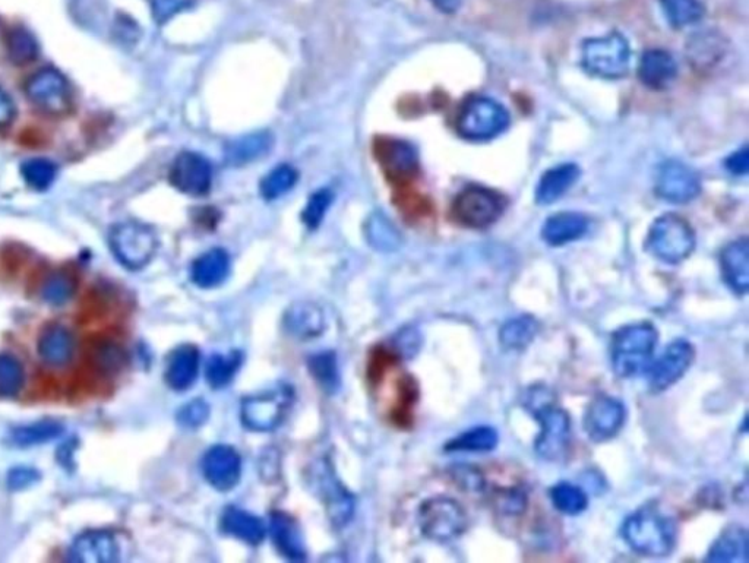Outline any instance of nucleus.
<instances>
[{"label": "nucleus", "mask_w": 749, "mask_h": 563, "mask_svg": "<svg viewBox=\"0 0 749 563\" xmlns=\"http://www.w3.org/2000/svg\"><path fill=\"white\" fill-rule=\"evenodd\" d=\"M622 536L628 546L640 555L662 558L675 547L676 527L668 515L647 506L625 521Z\"/></svg>", "instance_id": "nucleus-1"}, {"label": "nucleus", "mask_w": 749, "mask_h": 563, "mask_svg": "<svg viewBox=\"0 0 749 563\" xmlns=\"http://www.w3.org/2000/svg\"><path fill=\"white\" fill-rule=\"evenodd\" d=\"M656 328L649 322L630 325L613 335L612 368L621 378H631L649 370L657 346Z\"/></svg>", "instance_id": "nucleus-2"}, {"label": "nucleus", "mask_w": 749, "mask_h": 563, "mask_svg": "<svg viewBox=\"0 0 749 563\" xmlns=\"http://www.w3.org/2000/svg\"><path fill=\"white\" fill-rule=\"evenodd\" d=\"M631 49L622 34L611 33L584 41L581 65L587 74L603 79H619L630 71Z\"/></svg>", "instance_id": "nucleus-3"}, {"label": "nucleus", "mask_w": 749, "mask_h": 563, "mask_svg": "<svg viewBox=\"0 0 749 563\" xmlns=\"http://www.w3.org/2000/svg\"><path fill=\"white\" fill-rule=\"evenodd\" d=\"M510 125L507 109L489 97H472L461 106L457 132L467 141H489Z\"/></svg>", "instance_id": "nucleus-4"}, {"label": "nucleus", "mask_w": 749, "mask_h": 563, "mask_svg": "<svg viewBox=\"0 0 749 563\" xmlns=\"http://www.w3.org/2000/svg\"><path fill=\"white\" fill-rule=\"evenodd\" d=\"M695 248V234L687 220L676 214L657 218L647 237V249L660 261L678 264Z\"/></svg>", "instance_id": "nucleus-5"}, {"label": "nucleus", "mask_w": 749, "mask_h": 563, "mask_svg": "<svg viewBox=\"0 0 749 563\" xmlns=\"http://www.w3.org/2000/svg\"><path fill=\"white\" fill-rule=\"evenodd\" d=\"M109 245L123 267L138 271L147 267L156 255L158 239L151 227L128 221L113 227L109 234Z\"/></svg>", "instance_id": "nucleus-6"}, {"label": "nucleus", "mask_w": 749, "mask_h": 563, "mask_svg": "<svg viewBox=\"0 0 749 563\" xmlns=\"http://www.w3.org/2000/svg\"><path fill=\"white\" fill-rule=\"evenodd\" d=\"M505 210V199L483 186H469L457 195L453 215L457 223L470 229H486L498 221Z\"/></svg>", "instance_id": "nucleus-7"}, {"label": "nucleus", "mask_w": 749, "mask_h": 563, "mask_svg": "<svg viewBox=\"0 0 749 563\" xmlns=\"http://www.w3.org/2000/svg\"><path fill=\"white\" fill-rule=\"evenodd\" d=\"M540 422L536 451L543 460L559 461L567 455L571 442L570 416L552 403L530 407Z\"/></svg>", "instance_id": "nucleus-8"}, {"label": "nucleus", "mask_w": 749, "mask_h": 563, "mask_svg": "<svg viewBox=\"0 0 749 563\" xmlns=\"http://www.w3.org/2000/svg\"><path fill=\"white\" fill-rule=\"evenodd\" d=\"M419 524L428 539L450 542L466 531L467 515L454 499L434 498L420 508Z\"/></svg>", "instance_id": "nucleus-9"}, {"label": "nucleus", "mask_w": 749, "mask_h": 563, "mask_svg": "<svg viewBox=\"0 0 749 563\" xmlns=\"http://www.w3.org/2000/svg\"><path fill=\"white\" fill-rule=\"evenodd\" d=\"M292 403V391L278 387L254 397L245 398L240 407V419L246 428L254 432H268L276 429Z\"/></svg>", "instance_id": "nucleus-10"}, {"label": "nucleus", "mask_w": 749, "mask_h": 563, "mask_svg": "<svg viewBox=\"0 0 749 563\" xmlns=\"http://www.w3.org/2000/svg\"><path fill=\"white\" fill-rule=\"evenodd\" d=\"M28 100L41 112L62 116L71 110V85L65 75L53 68L40 69L25 84Z\"/></svg>", "instance_id": "nucleus-11"}, {"label": "nucleus", "mask_w": 749, "mask_h": 563, "mask_svg": "<svg viewBox=\"0 0 749 563\" xmlns=\"http://www.w3.org/2000/svg\"><path fill=\"white\" fill-rule=\"evenodd\" d=\"M309 483L315 495H318L322 504L325 505L331 521L338 527L347 524V521L352 518L355 502L349 492L338 482L327 461H319L311 467Z\"/></svg>", "instance_id": "nucleus-12"}, {"label": "nucleus", "mask_w": 749, "mask_h": 563, "mask_svg": "<svg viewBox=\"0 0 749 563\" xmlns=\"http://www.w3.org/2000/svg\"><path fill=\"white\" fill-rule=\"evenodd\" d=\"M169 179L182 194L205 196L213 185V167L201 154L183 151L173 161Z\"/></svg>", "instance_id": "nucleus-13"}, {"label": "nucleus", "mask_w": 749, "mask_h": 563, "mask_svg": "<svg viewBox=\"0 0 749 563\" xmlns=\"http://www.w3.org/2000/svg\"><path fill=\"white\" fill-rule=\"evenodd\" d=\"M656 191L665 201L687 204L700 195V177L687 164L669 160L660 166L657 173Z\"/></svg>", "instance_id": "nucleus-14"}, {"label": "nucleus", "mask_w": 749, "mask_h": 563, "mask_svg": "<svg viewBox=\"0 0 749 563\" xmlns=\"http://www.w3.org/2000/svg\"><path fill=\"white\" fill-rule=\"evenodd\" d=\"M692 360H694V347L685 340L673 341L665 353L649 368L651 391L662 392L671 388L690 369Z\"/></svg>", "instance_id": "nucleus-15"}, {"label": "nucleus", "mask_w": 749, "mask_h": 563, "mask_svg": "<svg viewBox=\"0 0 749 563\" xmlns=\"http://www.w3.org/2000/svg\"><path fill=\"white\" fill-rule=\"evenodd\" d=\"M624 404L612 397H599L587 408L584 429L594 442H605L622 429L625 422Z\"/></svg>", "instance_id": "nucleus-16"}, {"label": "nucleus", "mask_w": 749, "mask_h": 563, "mask_svg": "<svg viewBox=\"0 0 749 563\" xmlns=\"http://www.w3.org/2000/svg\"><path fill=\"white\" fill-rule=\"evenodd\" d=\"M205 479L217 490H230L239 483L242 461L235 449L217 445L205 454L202 461Z\"/></svg>", "instance_id": "nucleus-17"}, {"label": "nucleus", "mask_w": 749, "mask_h": 563, "mask_svg": "<svg viewBox=\"0 0 749 563\" xmlns=\"http://www.w3.org/2000/svg\"><path fill=\"white\" fill-rule=\"evenodd\" d=\"M69 558L74 562L112 563L120 559L115 534L107 530L85 531L72 544Z\"/></svg>", "instance_id": "nucleus-18"}, {"label": "nucleus", "mask_w": 749, "mask_h": 563, "mask_svg": "<svg viewBox=\"0 0 749 563\" xmlns=\"http://www.w3.org/2000/svg\"><path fill=\"white\" fill-rule=\"evenodd\" d=\"M720 267L726 284L736 294L749 289V243L747 237L729 243L720 255Z\"/></svg>", "instance_id": "nucleus-19"}, {"label": "nucleus", "mask_w": 749, "mask_h": 563, "mask_svg": "<svg viewBox=\"0 0 749 563\" xmlns=\"http://www.w3.org/2000/svg\"><path fill=\"white\" fill-rule=\"evenodd\" d=\"M678 74V65L671 53L665 50H647L638 66V77L651 90H663L672 84Z\"/></svg>", "instance_id": "nucleus-20"}, {"label": "nucleus", "mask_w": 749, "mask_h": 563, "mask_svg": "<svg viewBox=\"0 0 749 563\" xmlns=\"http://www.w3.org/2000/svg\"><path fill=\"white\" fill-rule=\"evenodd\" d=\"M230 274V256L224 249L216 248L202 253L191 268L192 281L201 289H214L227 280Z\"/></svg>", "instance_id": "nucleus-21"}, {"label": "nucleus", "mask_w": 749, "mask_h": 563, "mask_svg": "<svg viewBox=\"0 0 749 563\" xmlns=\"http://www.w3.org/2000/svg\"><path fill=\"white\" fill-rule=\"evenodd\" d=\"M287 331L300 340L318 337L325 330V315L314 302H297L284 316Z\"/></svg>", "instance_id": "nucleus-22"}, {"label": "nucleus", "mask_w": 749, "mask_h": 563, "mask_svg": "<svg viewBox=\"0 0 749 563\" xmlns=\"http://www.w3.org/2000/svg\"><path fill=\"white\" fill-rule=\"evenodd\" d=\"M726 55V40L714 31L697 33L688 40L687 59L698 71H709Z\"/></svg>", "instance_id": "nucleus-23"}, {"label": "nucleus", "mask_w": 749, "mask_h": 563, "mask_svg": "<svg viewBox=\"0 0 749 563\" xmlns=\"http://www.w3.org/2000/svg\"><path fill=\"white\" fill-rule=\"evenodd\" d=\"M580 177V169L575 164H561L548 170L537 183L536 201L549 205L558 201L575 185Z\"/></svg>", "instance_id": "nucleus-24"}, {"label": "nucleus", "mask_w": 749, "mask_h": 563, "mask_svg": "<svg viewBox=\"0 0 749 563\" xmlns=\"http://www.w3.org/2000/svg\"><path fill=\"white\" fill-rule=\"evenodd\" d=\"M589 230V220L583 214L561 213L548 218L542 237L548 245L562 246L581 239Z\"/></svg>", "instance_id": "nucleus-25"}, {"label": "nucleus", "mask_w": 749, "mask_h": 563, "mask_svg": "<svg viewBox=\"0 0 749 563\" xmlns=\"http://www.w3.org/2000/svg\"><path fill=\"white\" fill-rule=\"evenodd\" d=\"M378 156L385 172L390 173L395 179L412 176L417 169V154L412 145L404 141L381 142L378 145Z\"/></svg>", "instance_id": "nucleus-26"}, {"label": "nucleus", "mask_w": 749, "mask_h": 563, "mask_svg": "<svg viewBox=\"0 0 749 563\" xmlns=\"http://www.w3.org/2000/svg\"><path fill=\"white\" fill-rule=\"evenodd\" d=\"M199 369L197 347L182 346L173 351L166 370V381L175 391H185L194 384Z\"/></svg>", "instance_id": "nucleus-27"}, {"label": "nucleus", "mask_w": 749, "mask_h": 563, "mask_svg": "<svg viewBox=\"0 0 749 563\" xmlns=\"http://www.w3.org/2000/svg\"><path fill=\"white\" fill-rule=\"evenodd\" d=\"M748 561V534L745 528H726L711 546L707 562L745 563Z\"/></svg>", "instance_id": "nucleus-28"}, {"label": "nucleus", "mask_w": 749, "mask_h": 563, "mask_svg": "<svg viewBox=\"0 0 749 563\" xmlns=\"http://www.w3.org/2000/svg\"><path fill=\"white\" fill-rule=\"evenodd\" d=\"M74 338L62 325H50L39 340V354L50 366H63L74 354Z\"/></svg>", "instance_id": "nucleus-29"}, {"label": "nucleus", "mask_w": 749, "mask_h": 563, "mask_svg": "<svg viewBox=\"0 0 749 563\" xmlns=\"http://www.w3.org/2000/svg\"><path fill=\"white\" fill-rule=\"evenodd\" d=\"M271 536H273L274 544L281 555L286 558L292 559V561H303L306 556L305 544H303L302 536H300L299 527L289 515L277 514L271 518Z\"/></svg>", "instance_id": "nucleus-30"}, {"label": "nucleus", "mask_w": 749, "mask_h": 563, "mask_svg": "<svg viewBox=\"0 0 749 563\" xmlns=\"http://www.w3.org/2000/svg\"><path fill=\"white\" fill-rule=\"evenodd\" d=\"M273 144L268 132H257L237 138L224 148V160L230 166H243L265 156Z\"/></svg>", "instance_id": "nucleus-31"}, {"label": "nucleus", "mask_w": 749, "mask_h": 563, "mask_svg": "<svg viewBox=\"0 0 749 563\" xmlns=\"http://www.w3.org/2000/svg\"><path fill=\"white\" fill-rule=\"evenodd\" d=\"M223 528L236 539L249 544L261 543L265 537L262 521L242 509H227L223 517Z\"/></svg>", "instance_id": "nucleus-32"}, {"label": "nucleus", "mask_w": 749, "mask_h": 563, "mask_svg": "<svg viewBox=\"0 0 749 563\" xmlns=\"http://www.w3.org/2000/svg\"><path fill=\"white\" fill-rule=\"evenodd\" d=\"M539 331V324L532 316H520V318L511 319L502 327L501 338L502 346L508 350H524L536 337Z\"/></svg>", "instance_id": "nucleus-33"}, {"label": "nucleus", "mask_w": 749, "mask_h": 563, "mask_svg": "<svg viewBox=\"0 0 749 563\" xmlns=\"http://www.w3.org/2000/svg\"><path fill=\"white\" fill-rule=\"evenodd\" d=\"M297 179H299V175H297L295 167L289 166V164H281L262 179L259 191H261L262 198L267 199V201H274V199L281 198L287 192L292 191Z\"/></svg>", "instance_id": "nucleus-34"}, {"label": "nucleus", "mask_w": 749, "mask_h": 563, "mask_svg": "<svg viewBox=\"0 0 749 563\" xmlns=\"http://www.w3.org/2000/svg\"><path fill=\"white\" fill-rule=\"evenodd\" d=\"M666 20L675 28L695 24L704 17V6L700 0H660Z\"/></svg>", "instance_id": "nucleus-35"}, {"label": "nucleus", "mask_w": 749, "mask_h": 563, "mask_svg": "<svg viewBox=\"0 0 749 563\" xmlns=\"http://www.w3.org/2000/svg\"><path fill=\"white\" fill-rule=\"evenodd\" d=\"M9 59L15 65H28L39 56V44L36 37L25 28H14L6 39Z\"/></svg>", "instance_id": "nucleus-36"}, {"label": "nucleus", "mask_w": 749, "mask_h": 563, "mask_svg": "<svg viewBox=\"0 0 749 563\" xmlns=\"http://www.w3.org/2000/svg\"><path fill=\"white\" fill-rule=\"evenodd\" d=\"M58 169L46 158H30L21 166V176L24 182L34 191H47L55 182Z\"/></svg>", "instance_id": "nucleus-37"}, {"label": "nucleus", "mask_w": 749, "mask_h": 563, "mask_svg": "<svg viewBox=\"0 0 749 563\" xmlns=\"http://www.w3.org/2000/svg\"><path fill=\"white\" fill-rule=\"evenodd\" d=\"M242 357L237 351L223 356V354H214L207 363V379L211 387L223 388L232 381L233 376L239 369Z\"/></svg>", "instance_id": "nucleus-38"}, {"label": "nucleus", "mask_w": 749, "mask_h": 563, "mask_svg": "<svg viewBox=\"0 0 749 563\" xmlns=\"http://www.w3.org/2000/svg\"><path fill=\"white\" fill-rule=\"evenodd\" d=\"M62 425L56 422H39L30 426H22L14 430L12 439L15 444L21 447H31V445L44 444V442L53 441L62 435Z\"/></svg>", "instance_id": "nucleus-39"}, {"label": "nucleus", "mask_w": 749, "mask_h": 563, "mask_svg": "<svg viewBox=\"0 0 749 563\" xmlns=\"http://www.w3.org/2000/svg\"><path fill=\"white\" fill-rule=\"evenodd\" d=\"M498 444V433L492 428H476L455 438L448 449L451 451H492Z\"/></svg>", "instance_id": "nucleus-40"}, {"label": "nucleus", "mask_w": 749, "mask_h": 563, "mask_svg": "<svg viewBox=\"0 0 749 563\" xmlns=\"http://www.w3.org/2000/svg\"><path fill=\"white\" fill-rule=\"evenodd\" d=\"M553 505L568 515H577L587 508V496L583 489L570 483H559L551 492Z\"/></svg>", "instance_id": "nucleus-41"}, {"label": "nucleus", "mask_w": 749, "mask_h": 563, "mask_svg": "<svg viewBox=\"0 0 749 563\" xmlns=\"http://www.w3.org/2000/svg\"><path fill=\"white\" fill-rule=\"evenodd\" d=\"M75 281L66 272H55L47 278L41 289L44 302L52 306H62L74 296Z\"/></svg>", "instance_id": "nucleus-42"}, {"label": "nucleus", "mask_w": 749, "mask_h": 563, "mask_svg": "<svg viewBox=\"0 0 749 563\" xmlns=\"http://www.w3.org/2000/svg\"><path fill=\"white\" fill-rule=\"evenodd\" d=\"M24 384L21 363L9 354H0V397H14Z\"/></svg>", "instance_id": "nucleus-43"}, {"label": "nucleus", "mask_w": 749, "mask_h": 563, "mask_svg": "<svg viewBox=\"0 0 749 563\" xmlns=\"http://www.w3.org/2000/svg\"><path fill=\"white\" fill-rule=\"evenodd\" d=\"M368 239L379 251H393L400 245V234L382 215H374L369 220Z\"/></svg>", "instance_id": "nucleus-44"}, {"label": "nucleus", "mask_w": 749, "mask_h": 563, "mask_svg": "<svg viewBox=\"0 0 749 563\" xmlns=\"http://www.w3.org/2000/svg\"><path fill=\"white\" fill-rule=\"evenodd\" d=\"M331 202H333V194L328 189L316 191L309 198L308 204H306L305 210L302 213L303 223L306 224L308 229L319 227V224L324 220L325 214H327L328 208H330Z\"/></svg>", "instance_id": "nucleus-45"}, {"label": "nucleus", "mask_w": 749, "mask_h": 563, "mask_svg": "<svg viewBox=\"0 0 749 563\" xmlns=\"http://www.w3.org/2000/svg\"><path fill=\"white\" fill-rule=\"evenodd\" d=\"M311 370L324 389H327V391H336L338 387V370L336 357L333 354L322 353L312 357Z\"/></svg>", "instance_id": "nucleus-46"}, {"label": "nucleus", "mask_w": 749, "mask_h": 563, "mask_svg": "<svg viewBox=\"0 0 749 563\" xmlns=\"http://www.w3.org/2000/svg\"><path fill=\"white\" fill-rule=\"evenodd\" d=\"M151 12L157 24H166L173 17L191 8L194 0H150Z\"/></svg>", "instance_id": "nucleus-47"}, {"label": "nucleus", "mask_w": 749, "mask_h": 563, "mask_svg": "<svg viewBox=\"0 0 749 563\" xmlns=\"http://www.w3.org/2000/svg\"><path fill=\"white\" fill-rule=\"evenodd\" d=\"M208 414H210V410H208L204 401H192L180 410L179 422L186 428H198V426L207 422Z\"/></svg>", "instance_id": "nucleus-48"}, {"label": "nucleus", "mask_w": 749, "mask_h": 563, "mask_svg": "<svg viewBox=\"0 0 749 563\" xmlns=\"http://www.w3.org/2000/svg\"><path fill=\"white\" fill-rule=\"evenodd\" d=\"M454 480L458 486L463 487L469 492L482 490L483 479L479 471L473 470L472 467H457L454 470Z\"/></svg>", "instance_id": "nucleus-49"}, {"label": "nucleus", "mask_w": 749, "mask_h": 563, "mask_svg": "<svg viewBox=\"0 0 749 563\" xmlns=\"http://www.w3.org/2000/svg\"><path fill=\"white\" fill-rule=\"evenodd\" d=\"M39 477V473L34 471L33 468H14V470L9 473L8 486L11 487L12 490L27 489V487L34 485V483L39 480Z\"/></svg>", "instance_id": "nucleus-50"}, {"label": "nucleus", "mask_w": 749, "mask_h": 563, "mask_svg": "<svg viewBox=\"0 0 749 563\" xmlns=\"http://www.w3.org/2000/svg\"><path fill=\"white\" fill-rule=\"evenodd\" d=\"M726 167L733 175H745L749 169V153L748 148H742L741 151H736L726 160Z\"/></svg>", "instance_id": "nucleus-51"}, {"label": "nucleus", "mask_w": 749, "mask_h": 563, "mask_svg": "<svg viewBox=\"0 0 749 563\" xmlns=\"http://www.w3.org/2000/svg\"><path fill=\"white\" fill-rule=\"evenodd\" d=\"M100 365L104 369H119L123 365V351L115 346H107L100 350Z\"/></svg>", "instance_id": "nucleus-52"}, {"label": "nucleus", "mask_w": 749, "mask_h": 563, "mask_svg": "<svg viewBox=\"0 0 749 563\" xmlns=\"http://www.w3.org/2000/svg\"><path fill=\"white\" fill-rule=\"evenodd\" d=\"M15 106L8 94L0 88V128H5L14 120Z\"/></svg>", "instance_id": "nucleus-53"}, {"label": "nucleus", "mask_w": 749, "mask_h": 563, "mask_svg": "<svg viewBox=\"0 0 749 563\" xmlns=\"http://www.w3.org/2000/svg\"><path fill=\"white\" fill-rule=\"evenodd\" d=\"M431 2L434 3L435 8L441 11L442 14L451 15L455 14L461 8L464 0H431Z\"/></svg>", "instance_id": "nucleus-54"}]
</instances>
